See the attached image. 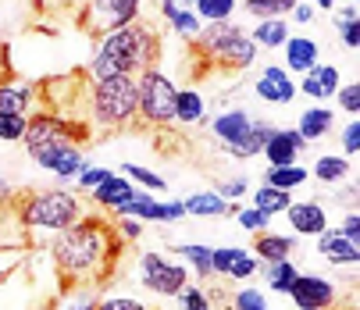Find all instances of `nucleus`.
<instances>
[{
	"mask_svg": "<svg viewBox=\"0 0 360 310\" xmlns=\"http://www.w3.org/2000/svg\"><path fill=\"white\" fill-rule=\"evenodd\" d=\"M179 299H182V310H214L211 299H207V292H203L200 285H186L179 292Z\"/></svg>",
	"mask_w": 360,
	"mask_h": 310,
	"instance_id": "42",
	"label": "nucleus"
},
{
	"mask_svg": "<svg viewBox=\"0 0 360 310\" xmlns=\"http://www.w3.org/2000/svg\"><path fill=\"white\" fill-rule=\"evenodd\" d=\"M271 132H275V125H268V122H257V118H253L250 132H246V136H243L236 146H229L225 153H232V157H239V161L261 157V153H264V146H268V139H271Z\"/></svg>",
	"mask_w": 360,
	"mask_h": 310,
	"instance_id": "22",
	"label": "nucleus"
},
{
	"mask_svg": "<svg viewBox=\"0 0 360 310\" xmlns=\"http://www.w3.org/2000/svg\"><path fill=\"white\" fill-rule=\"evenodd\" d=\"M221 200H229V196H246V179H229V182H218V189H214Z\"/></svg>",
	"mask_w": 360,
	"mask_h": 310,
	"instance_id": "49",
	"label": "nucleus"
},
{
	"mask_svg": "<svg viewBox=\"0 0 360 310\" xmlns=\"http://www.w3.org/2000/svg\"><path fill=\"white\" fill-rule=\"evenodd\" d=\"M311 8H321V11H335V0H307Z\"/></svg>",
	"mask_w": 360,
	"mask_h": 310,
	"instance_id": "55",
	"label": "nucleus"
},
{
	"mask_svg": "<svg viewBox=\"0 0 360 310\" xmlns=\"http://www.w3.org/2000/svg\"><path fill=\"white\" fill-rule=\"evenodd\" d=\"M25 125H29V115H0V139L22 143L25 139Z\"/></svg>",
	"mask_w": 360,
	"mask_h": 310,
	"instance_id": "37",
	"label": "nucleus"
},
{
	"mask_svg": "<svg viewBox=\"0 0 360 310\" xmlns=\"http://www.w3.org/2000/svg\"><path fill=\"white\" fill-rule=\"evenodd\" d=\"M339 36H342V46L356 50L360 46V18H349V22H339Z\"/></svg>",
	"mask_w": 360,
	"mask_h": 310,
	"instance_id": "47",
	"label": "nucleus"
},
{
	"mask_svg": "<svg viewBox=\"0 0 360 310\" xmlns=\"http://www.w3.org/2000/svg\"><path fill=\"white\" fill-rule=\"evenodd\" d=\"M289 15L296 18V25H307V22L314 18V8H311V4H307V0H303V4H296V8L289 11Z\"/></svg>",
	"mask_w": 360,
	"mask_h": 310,
	"instance_id": "52",
	"label": "nucleus"
},
{
	"mask_svg": "<svg viewBox=\"0 0 360 310\" xmlns=\"http://www.w3.org/2000/svg\"><path fill=\"white\" fill-rule=\"evenodd\" d=\"M182 211L193 214V218H225V214H236L239 207L221 200L218 193H193L182 200Z\"/></svg>",
	"mask_w": 360,
	"mask_h": 310,
	"instance_id": "19",
	"label": "nucleus"
},
{
	"mask_svg": "<svg viewBox=\"0 0 360 310\" xmlns=\"http://www.w3.org/2000/svg\"><path fill=\"white\" fill-rule=\"evenodd\" d=\"M25 153L43 172L58 175L61 182H75L86 168V157H82L79 146H39V150H25Z\"/></svg>",
	"mask_w": 360,
	"mask_h": 310,
	"instance_id": "9",
	"label": "nucleus"
},
{
	"mask_svg": "<svg viewBox=\"0 0 360 310\" xmlns=\"http://www.w3.org/2000/svg\"><path fill=\"white\" fill-rule=\"evenodd\" d=\"M300 150H307V139L296 129H275L261 157H268L271 168H285V164H296Z\"/></svg>",
	"mask_w": 360,
	"mask_h": 310,
	"instance_id": "13",
	"label": "nucleus"
},
{
	"mask_svg": "<svg viewBox=\"0 0 360 310\" xmlns=\"http://www.w3.org/2000/svg\"><path fill=\"white\" fill-rule=\"evenodd\" d=\"M282 50H285V72H300V75H307L321 58V46L311 36H289Z\"/></svg>",
	"mask_w": 360,
	"mask_h": 310,
	"instance_id": "17",
	"label": "nucleus"
},
{
	"mask_svg": "<svg viewBox=\"0 0 360 310\" xmlns=\"http://www.w3.org/2000/svg\"><path fill=\"white\" fill-rule=\"evenodd\" d=\"M139 282H143L150 292H158V296H179V292L189 285V271H186V264L168 261L165 253L146 250V253L139 257Z\"/></svg>",
	"mask_w": 360,
	"mask_h": 310,
	"instance_id": "8",
	"label": "nucleus"
},
{
	"mask_svg": "<svg viewBox=\"0 0 360 310\" xmlns=\"http://www.w3.org/2000/svg\"><path fill=\"white\" fill-rule=\"evenodd\" d=\"M122 253V235L100 214H82L72 228L58 232L50 243V261L65 285H100Z\"/></svg>",
	"mask_w": 360,
	"mask_h": 310,
	"instance_id": "1",
	"label": "nucleus"
},
{
	"mask_svg": "<svg viewBox=\"0 0 360 310\" xmlns=\"http://www.w3.org/2000/svg\"><path fill=\"white\" fill-rule=\"evenodd\" d=\"M236 0H196V18L203 25H211V22H229L236 15Z\"/></svg>",
	"mask_w": 360,
	"mask_h": 310,
	"instance_id": "34",
	"label": "nucleus"
},
{
	"mask_svg": "<svg viewBox=\"0 0 360 310\" xmlns=\"http://www.w3.org/2000/svg\"><path fill=\"white\" fill-rule=\"evenodd\" d=\"M236 221H239L243 232H253V235L268 232V225H271V218H268L264 211H257V207H239V211H236Z\"/></svg>",
	"mask_w": 360,
	"mask_h": 310,
	"instance_id": "36",
	"label": "nucleus"
},
{
	"mask_svg": "<svg viewBox=\"0 0 360 310\" xmlns=\"http://www.w3.org/2000/svg\"><path fill=\"white\" fill-rule=\"evenodd\" d=\"M360 150V122L349 118V125L342 129V157H349V153Z\"/></svg>",
	"mask_w": 360,
	"mask_h": 310,
	"instance_id": "45",
	"label": "nucleus"
},
{
	"mask_svg": "<svg viewBox=\"0 0 360 310\" xmlns=\"http://www.w3.org/2000/svg\"><path fill=\"white\" fill-rule=\"evenodd\" d=\"M253 89H257V96H261L264 103H292V96H296L292 75L285 68H278V65H268L261 75H257Z\"/></svg>",
	"mask_w": 360,
	"mask_h": 310,
	"instance_id": "12",
	"label": "nucleus"
},
{
	"mask_svg": "<svg viewBox=\"0 0 360 310\" xmlns=\"http://www.w3.org/2000/svg\"><path fill=\"white\" fill-rule=\"evenodd\" d=\"M153 54H158V36L146 25L132 22V25H122L104 36V43H100L96 58L89 65V75H93V82L118 79V75H139L143 68L153 65Z\"/></svg>",
	"mask_w": 360,
	"mask_h": 310,
	"instance_id": "2",
	"label": "nucleus"
},
{
	"mask_svg": "<svg viewBox=\"0 0 360 310\" xmlns=\"http://www.w3.org/2000/svg\"><path fill=\"white\" fill-rule=\"evenodd\" d=\"M250 39H253V46H268V50H275V46H282V43L289 39V22H285V18H264V22H257V25H253Z\"/></svg>",
	"mask_w": 360,
	"mask_h": 310,
	"instance_id": "27",
	"label": "nucleus"
},
{
	"mask_svg": "<svg viewBox=\"0 0 360 310\" xmlns=\"http://www.w3.org/2000/svg\"><path fill=\"white\" fill-rule=\"evenodd\" d=\"M342 239H349V243H356L360 246V214L356 211H346V218H342V225L335 228Z\"/></svg>",
	"mask_w": 360,
	"mask_h": 310,
	"instance_id": "46",
	"label": "nucleus"
},
{
	"mask_svg": "<svg viewBox=\"0 0 360 310\" xmlns=\"http://www.w3.org/2000/svg\"><path fill=\"white\" fill-rule=\"evenodd\" d=\"M232 310H268V296L261 289H239L236 299H232Z\"/></svg>",
	"mask_w": 360,
	"mask_h": 310,
	"instance_id": "39",
	"label": "nucleus"
},
{
	"mask_svg": "<svg viewBox=\"0 0 360 310\" xmlns=\"http://www.w3.org/2000/svg\"><path fill=\"white\" fill-rule=\"evenodd\" d=\"M296 239L292 235H275V232H261L253 239V257L261 264H278V261H289V253H292Z\"/></svg>",
	"mask_w": 360,
	"mask_h": 310,
	"instance_id": "21",
	"label": "nucleus"
},
{
	"mask_svg": "<svg viewBox=\"0 0 360 310\" xmlns=\"http://www.w3.org/2000/svg\"><path fill=\"white\" fill-rule=\"evenodd\" d=\"M289 203H292V193L275 189V186H261V189L253 193V203L250 207H257V211H264L268 218H275V214H285L289 211Z\"/></svg>",
	"mask_w": 360,
	"mask_h": 310,
	"instance_id": "29",
	"label": "nucleus"
},
{
	"mask_svg": "<svg viewBox=\"0 0 360 310\" xmlns=\"http://www.w3.org/2000/svg\"><path fill=\"white\" fill-rule=\"evenodd\" d=\"M303 93L314 100H332L339 93V68L335 65H314L311 72L303 75Z\"/></svg>",
	"mask_w": 360,
	"mask_h": 310,
	"instance_id": "20",
	"label": "nucleus"
},
{
	"mask_svg": "<svg viewBox=\"0 0 360 310\" xmlns=\"http://www.w3.org/2000/svg\"><path fill=\"white\" fill-rule=\"evenodd\" d=\"M161 15L172 22V29L179 32V36H186V39H196L200 36V29H203V22L196 18V11L193 8H179L175 0H161Z\"/></svg>",
	"mask_w": 360,
	"mask_h": 310,
	"instance_id": "25",
	"label": "nucleus"
},
{
	"mask_svg": "<svg viewBox=\"0 0 360 310\" xmlns=\"http://www.w3.org/2000/svg\"><path fill=\"white\" fill-rule=\"evenodd\" d=\"M349 172H353V168H349V157H342V153H325V157H318L314 168H311V175H314L318 182H325V186L346 182Z\"/></svg>",
	"mask_w": 360,
	"mask_h": 310,
	"instance_id": "26",
	"label": "nucleus"
},
{
	"mask_svg": "<svg viewBox=\"0 0 360 310\" xmlns=\"http://www.w3.org/2000/svg\"><path fill=\"white\" fill-rule=\"evenodd\" d=\"M349 18H356V4H346V8H339V22H349Z\"/></svg>",
	"mask_w": 360,
	"mask_h": 310,
	"instance_id": "54",
	"label": "nucleus"
},
{
	"mask_svg": "<svg viewBox=\"0 0 360 310\" xmlns=\"http://www.w3.org/2000/svg\"><path fill=\"white\" fill-rule=\"evenodd\" d=\"M118 235H122V239H139V235H143V221L122 218V221H118Z\"/></svg>",
	"mask_w": 360,
	"mask_h": 310,
	"instance_id": "51",
	"label": "nucleus"
},
{
	"mask_svg": "<svg viewBox=\"0 0 360 310\" xmlns=\"http://www.w3.org/2000/svg\"><path fill=\"white\" fill-rule=\"evenodd\" d=\"M300 4V0H246V15H253L257 22H264V18H285L292 8Z\"/></svg>",
	"mask_w": 360,
	"mask_h": 310,
	"instance_id": "31",
	"label": "nucleus"
},
{
	"mask_svg": "<svg viewBox=\"0 0 360 310\" xmlns=\"http://www.w3.org/2000/svg\"><path fill=\"white\" fill-rule=\"evenodd\" d=\"M257 271H261V261H257L253 253L239 250V257H236V261H232V268H229V278H236V282H246V278H253Z\"/></svg>",
	"mask_w": 360,
	"mask_h": 310,
	"instance_id": "38",
	"label": "nucleus"
},
{
	"mask_svg": "<svg viewBox=\"0 0 360 310\" xmlns=\"http://www.w3.org/2000/svg\"><path fill=\"white\" fill-rule=\"evenodd\" d=\"M186 211H182V200H161V211H158V221H182Z\"/></svg>",
	"mask_w": 360,
	"mask_h": 310,
	"instance_id": "48",
	"label": "nucleus"
},
{
	"mask_svg": "<svg viewBox=\"0 0 360 310\" xmlns=\"http://www.w3.org/2000/svg\"><path fill=\"white\" fill-rule=\"evenodd\" d=\"M239 250L243 246H211V271L214 275H229V268L239 257Z\"/></svg>",
	"mask_w": 360,
	"mask_h": 310,
	"instance_id": "40",
	"label": "nucleus"
},
{
	"mask_svg": "<svg viewBox=\"0 0 360 310\" xmlns=\"http://www.w3.org/2000/svg\"><path fill=\"white\" fill-rule=\"evenodd\" d=\"M332 125H335V111H328V108H307L303 115H300V122H296V132L307 139V143H314V139H321V136H328L332 132Z\"/></svg>",
	"mask_w": 360,
	"mask_h": 310,
	"instance_id": "24",
	"label": "nucleus"
},
{
	"mask_svg": "<svg viewBox=\"0 0 360 310\" xmlns=\"http://www.w3.org/2000/svg\"><path fill=\"white\" fill-rule=\"evenodd\" d=\"M89 125L86 122H72L58 111H39L29 118L25 125V139L22 146L25 150H39V146H79V143H89Z\"/></svg>",
	"mask_w": 360,
	"mask_h": 310,
	"instance_id": "7",
	"label": "nucleus"
},
{
	"mask_svg": "<svg viewBox=\"0 0 360 310\" xmlns=\"http://www.w3.org/2000/svg\"><path fill=\"white\" fill-rule=\"evenodd\" d=\"M96 306V296H93V289H79L72 299H68V306L65 310H93Z\"/></svg>",
	"mask_w": 360,
	"mask_h": 310,
	"instance_id": "50",
	"label": "nucleus"
},
{
	"mask_svg": "<svg viewBox=\"0 0 360 310\" xmlns=\"http://www.w3.org/2000/svg\"><path fill=\"white\" fill-rule=\"evenodd\" d=\"M139 15V0H93L89 4V29H100V32H115L122 25H132Z\"/></svg>",
	"mask_w": 360,
	"mask_h": 310,
	"instance_id": "11",
	"label": "nucleus"
},
{
	"mask_svg": "<svg viewBox=\"0 0 360 310\" xmlns=\"http://www.w3.org/2000/svg\"><path fill=\"white\" fill-rule=\"evenodd\" d=\"M196 43H200V54L203 58H211L218 68H229V72H243V68H250L257 61L253 39L239 25H232V22H211V25H203L200 36H196Z\"/></svg>",
	"mask_w": 360,
	"mask_h": 310,
	"instance_id": "5",
	"label": "nucleus"
},
{
	"mask_svg": "<svg viewBox=\"0 0 360 310\" xmlns=\"http://www.w3.org/2000/svg\"><path fill=\"white\" fill-rule=\"evenodd\" d=\"M264 268V278H268V289L271 292H289L292 282H296V264L292 261H278V264H261Z\"/></svg>",
	"mask_w": 360,
	"mask_h": 310,
	"instance_id": "33",
	"label": "nucleus"
},
{
	"mask_svg": "<svg viewBox=\"0 0 360 310\" xmlns=\"http://www.w3.org/2000/svg\"><path fill=\"white\" fill-rule=\"evenodd\" d=\"M136 193H139V189H136L125 175H111V179H104V182L89 193V200H93V207H100V211H118V207L129 203Z\"/></svg>",
	"mask_w": 360,
	"mask_h": 310,
	"instance_id": "16",
	"label": "nucleus"
},
{
	"mask_svg": "<svg viewBox=\"0 0 360 310\" xmlns=\"http://www.w3.org/2000/svg\"><path fill=\"white\" fill-rule=\"evenodd\" d=\"M250 125H253V118H250L243 108H232V111H221L218 118H211V129H214V136H218L221 150L236 146V143L250 132Z\"/></svg>",
	"mask_w": 360,
	"mask_h": 310,
	"instance_id": "18",
	"label": "nucleus"
},
{
	"mask_svg": "<svg viewBox=\"0 0 360 310\" xmlns=\"http://www.w3.org/2000/svg\"><path fill=\"white\" fill-rule=\"evenodd\" d=\"M122 175H125L129 182L143 186L146 193H165V189H168L165 175H158V172H150V168H143V164H122Z\"/></svg>",
	"mask_w": 360,
	"mask_h": 310,
	"instance_id": "35",
	"label": "nucleus"
},
{
	"mask_svg": "<svg viewBox=\"0 0 360 310\" xmlns=\"http://www.w3.org/2000/svg\"><path fill=\"white\" fill-rule=\"evenodd\" d=\"M318 253L325 257L332 268H353V264H360V246L349 243V239H342L335 228H325L318 235Z\"/></svg>",
	"mask_w": 360,
	"mask_h": 310,
	"instance_id": "15",
	"label": "nucleus"
},
{
	"mask_svg": "<svg viewBox=\"0 0 360 310\" xmlns=\"http://www.w3.org/2000/svg\"><path fill=\"white\" fill-rule=\"evenodd\" d=\"M93 310H150L143 299H132V296H108V299H96Z\"/></svg>",
	"mask_w": 360,
	"mask_h": 310,
	"instance_id": "43",
	"label": "nucleus"
},
{
	"mask_svg": "<svg viewBox=\"0 0 360 310\" xmlns=\"http://www.w3.org/2000/svg\"><path fill=\"white\" fill-rule=\"evenodd\" d=\"M11 207H15V218L25 232H54V235L72 228L86 214V203L61 186L58 189H36L22 203L15 200Z\"/></svg>",
	"mask_w": 360,
	"mask_h": 310,
	"instance_id": "3",
	"label": "nucleus"
},
{
	"mask_svg": "<svg viewBox=\"0 0 360 310\" xmlns=\"http://www.w3.org/2000/svg\"><path fill=\"white\" fill-rule=\"evenodd\" d=\"M32 82H0V115H29L32 108Z\"/></svg>",
	"mask_w": 360,
	"mask_h": 310,
	"instance_id": "23",
	"label": "nucleus"
},
{
	"mask_svg": "<svg viewBox=\"0 0 360 310\" xmlns=\"http://www.w3.org/2000/svg\"><path fill=\"white\" fill-rule=\"evenodd\" d=\"M289 225L296 235H321L328 228V214H325V207L318 200H303V203H289V211H285Z\"/></svg>",
	"mask_w": 360,
	"mask_h": 310,
	"instance_id": "14",
	"label": "nucleus"
},
{
	"mask_svg": "<svg viewBox=\"0 0 360 310\" xmlns=\"http://www.w3.org/2000/svg\"><path fill=\"white\" fill-rule=\"evenodd\" d=\"M175 122H182V125L207 122V115H203V96L196 89H179L175 93Z\"/></svg>",
	"mask_w": 360,
	"mask_h": 310,
	"instance_id": "28",
	"label": "nucleus"
},
{
	"mask_svg": "<svg viewBox=\"0 0 360 310\" xmlns=\"http://www.w3.org/2000/svg\"><path fill=\"white\" fill-rule=\"evenodd\" d=\"M307 179H311V168H300V164H285V168H268L264 172V186H275V189H300Z\"/></svg>",
	"mask_w": 360,
	"mask_h": 310,
	"instance_id": "30",
	"label": "nucleus"
},
{
	"mask_svg": "<svg viewBox=\"0 0 360 310\" xmlns=\"http://www.w3.org/2000/svg\"><path fill=\"white\" fill-rule=\"evenodd\" d=\"M179 253H182V261L196 271V278H211V275H214V271H211V246L186 243V246H179Z\"/></svg>",
	"mask_w": 360,
	"mask_h": 310,
	"instance_id": "32",
	"label": "nucleus"
},
{
	"mask_svg": "<svg viewBox=\"0 0 360 310\" xmlns=\"http://www.w3.org/2000/svg\"><path fill=\"white\" fill-rule=\"evenodd\" d=\"M89 111L100 129H129L139 118V86L136 75H118V79H100L89 89Z\"/></svg>",
	"mask_w": 360,
	"mask_h": 310,
	"instance_id": "4",
	"label": "nucleus"
},
{
	"mask_svg": "<svg viewBox=\"0 0 360 310\" xmlns=\"http://www.w3.org/2000/svg\"><path fill=\"white\" fill-rule=\"evenodd\" d=\"M285 296L296 303V310H328L335 303L339 289H335V282H328L321 275H296V282Z\"/></svg>",
	"mask_w": 360,
	"mask_h": 310,
	"instance_id": "10",
	"label": "nucleus"
},
{
	"mask_svg": "<svg viewBox=\"0 0 360 310\" xmlns=\"http://www.w3.org/2000/svg\"><path fill=\"white\" fill-rule=\"evenodd\" d=\"M175 4H179V8H193V4H196V0H175Z\"/></svg>",
	"mask_w": 360,
	"mask_h": 310,
	"instance_id": "56",
	"label": "nucleus"
},
{
	"mask_svg": "<svg viewBox=\"0 0 360 310\" xmlns=\"http://www.w3.org/2000/svg\"><path fill=\"white\" fill-rule=\"evenodd\" d=\"M11 203H15V189H11L8 179H0V211H8Z\"/></svg>",
	"mask_w": 360,
	"mask_h": 310,
	"instance_id": "53",
	"label": "nucleus"
},
{
	"mask_svg": "<svg viewBox=\"0 0 360 310\" xmlns=\"http://www.w3.org/2000/svg\"><path fill=\"white\" fill-rule=\"evenodd\" d=\"M136 86H139V118L136 125H150V129H165L175 122V86L172 79L158 68V65H150L136 75Z\"/></svg>",
	"mask_w": 360,
	"mask_h": 310,
	"instance_id": "6",
	"label": "nucleus"
},
{
	"mask_svg": "<svg viewBox=\"0 0 360 310\" xmlns=\"http://www.w3.org/2000/svg\"><path fill=\"white\" fill-rule=\"evenodd\" d=\"M335 100H339V108L349 115V118H356L360 115V82H349V86H339V93H335Z\"/></svg>",
	"mask_w": 360,
	"mask_h": 310,
	"instance_id": "41",
	"label": "nucleus"
},
{
	"mask_svg": "<svg viewBox=\"0 0 360 310\" xmlns=\"http://www.w3.org/2000/svg\"><path fill=\"white\" fill-rule=\"evenodd\" d=\"M111 175H115L111 168H89V164H86V168H82V175L75 179V186H79V189H86V193H93L100 182L111 179Z\"/></svg>",
	"mask_w": 360,
	"mask_h": 310,
	"instance_id": "44",
	"label": "nucleus"
}]
</instances>
